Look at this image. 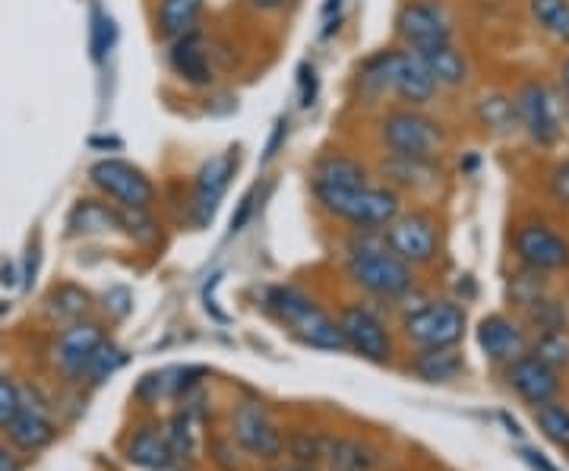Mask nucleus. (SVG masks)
<instances>
[{
    "instance_id": "1",
    "label": "nucleus",
    "mask_w": 569,
    "mask_h": 471,
    "mask_svg": "<svg viewBox=\"0 0 569 471\" xmlns=\"http://www.w3.org/2000/svg\"><path fill=\"white\" fill-rule=\"evenodd\" d=\"M355 82L361 89V99H367V102L392 99L406 108H430L440 96V89H437L433 77L427 73L418 51L402 48V44L380 48L370 58H365L358 73H355Z\"/></svg>"
},
{
    "instance_id": "2",
    "label": "nucleus",
    "mask_w": 569,
    "mask_h": 471,
    "mask_svg": "<svg viewBox=\"0 0 569 471\" xmlns=\"http://www.w3.org/2000/svg\"><path fill=\"white\" fill-rule=\"evenodd\" d=\"M346 272L351 285H358L370 298L399 301L415 288V272L406 260L389 250L383 231H355L348 241Z\"/></svg>"
},
{
    "instance_id": "3",
    "label": "nucleus",
    "mask_w": 569,
    "mask_h": 471,
    "mask_svg": "<svg viewBox=\"0 0 569 471\" xmlns=\"http://www.w3.org/2000/svg\"><path fill=\"white\" fill-rule=\"evenodd\" d=\"M310 193L326 216L346 222L351 231H383L406 206L399 190L373 181L361 187H310Z\"/></svg>"
},
{
    "instance_id": "4",
    "label": "nucleus",
    "mask_w": 569,
    "mask_h": 471,
    "mask_svg": "<svg viewBox=\"0 0 569 471\" xmlns=\"http://www.w3.org/2000/svg\"><path fill=\"white\" fill-rule=\"evenodd\" d=\"M377 143L389 156L440 159L449 143L447 123L427 114V108L389 104L377 118Z\"/></svg>"
},
{
    "instance_id": "5",
    "label": "nucleus",
    "mask_w": 569,
    "mask_h": 471,
    "mask_svg": "<svg viewBox=\"0 0 569 471\" xmlns=\"http://www.w3.org/2000/svg\"><path fill=\"white\" fill-rule=\"evenodd\" d=\"M266 308L272 310L284 327L291 329L310 349L346 351V339L339 323L326 313L313 298L291 285H276L266 291Z\"/></svg>"
},
{
    "instance_id": "6",
    "label": "nucleus",
    "mask_w": 569,
    "mask_h": 471,
    "mask_svg": "<svg viewBox=\"0 0 569 471\" xmlns=\"http://www.w3.org/2000/svg\"><path fill=\"white\" fill-rule=\"evenodd\" d=\"M89 184L102 193L104 200L121 206L127 212H152L156 206V184L140 164L127 159H99L89 164Z\"/></svg>"
},
{
    "instance_id": "7",
    "label": "nucleus",
    "mask_w": 569,
    "mask_h": 471,
    "mask_svg": "<svg viewBox=\"0 0 569 471\" xmlns=\"http://www.w3.org/2000/svg\"><path fill=\"white\" fill-rule=\"evenodd\" d=\"M392 32L402 48L421 51L443 41H456V17L447 0H402L392 17Z\"/></svg>"
},
{
    "instance_id": "8",
    "label": "nucleus",
    "mask_w": 569,
    "mask_h": 471,
    "mask_svg": "<svg viewBox=\"0 0 569 471\" xmlns=\"http://www.w3.org/2000/svg\"><path fill=\"white\" fill-rule=\"evenodd\" d=\"M389 250L406 260L408 267H430L440 257V222L427 209H402L387 228H383Z\"/></svg>"
},
{
    "instance_id": "9",
    "label": "nucleus",
    "mask_w": 569,
    "mask_h": 471,
    "mask_svg": "<svg viewBox=\"0 0 569 471\" xmlns=\"http://www.w3.org/2000/svg\"><path fill=\"white\" fill-rule=\"evenodd\" d=\"M516 102V118L519 130L529 137L531 143L541 149H553L563 140V118H560V102L553 96L548 82L529 80L522 82L512 96Z\"/></svg>"
},
{
    "instance_id": "10",
    "label": "nucleus",
    "mask_w": 569,
    "mask_h": 471,
    "mask_svg": "<svg viewBox=\"0 0 569 471\" xmlns=\"http://www.w3.org/2000/svg\"><path fill=\"white\" fill-rule=\"evenodd\" d=\"M466 310L456 301H425L402 320V332L418 349H456L466 335Z\"/></svg>"
},
{
    "instance_id": "11",
    "label": "nucleus",
    "mask_w": 569,
    "mask_h": 471,
    "mask_svg": "<svg viewBox=\"0 0 569 471\" xmlns=\"http://www.w3.org/2000/svg\"><path fill=\"white\" fill-rule=\"evenodd\" d=\"M512 250L519 263L538 272H557L569 267V241L548 222L531 219L512 231Z\"/></svg>"
},
{
    "instance_id": "12",
    "label": "nucleus",
    "mask_w": 569,
    "mask_h": 471,
    "mask_svg": "<svg viewBox=\"0 0 569 471\" xmlns=\"http://www.w3.org/2000/svg\"><path fill=\"white\" fill-rule=\"evenodd\" d=\"M339 329H342V339H346V349L358 351L367 361H377L383 364L392 358V339H389V329L383 327V320L367 308V304H346L339 310Z\"/></svg>"
},
{
    "instance_id": "13",
    "label": "nucleus",
    "mask_w": 569,
    "mask_h": 471,
    "mask_svg": "<svg viewBox=\"0 0 569 471\" xmlns=\"http://www.w3.org/2000/svg\"><path fill=\"white\" fill-rule=\"evenodd\" d=\"M231 437L238 440L241 450L257 455V459H279L284 450L282 431L272 424V418L257 402H241L234 409V414H231Z\"/></svg>"
},
{
    "instance_id": "14",
    "label": "nucleus",
    "mask_w": 569,
    "mask_h": 471,
    "mask_svg": "<svg viewBox=\"0 0 569 471\" xmlns=\"http://www.w3.org/2000/svg\"><path fill=\"white\" fill-rule=\"evenodd\" d=\"M238 162H241L238 149H224L197 171V178H193V222L197 226H206L216 216V209L222 203L228 184L238 171Z\"/></svg>"
},
{
    "instance_id": "15",
    "label": "nucleus",
    "mask_w": 569,
    "mask_h": 471,
    "mask_svg": "<svg viewBox=\"0 0 569 471\" xmlns=\"http://www.w3.org/2000/svg\"><path fill=\"white\" fill-rule=\"evenodd\" d=\"M164 63L171 70L174 80H181L190 89H209L216 86V61H212V48L206 44L203 32L183 36L178 41H168Z\"/></svg>"
},
{
    "instance_id": "16",
    "label": "nucleus",
    "mask_w": 569,
    "mask_h": 471,
    "mask_svg": "<svg viewBox=\"0 0 569 471\" xmlns=\"http://www.w3.org/2000/svg\"><path fill=\"white\" fill-rule=\"evenodd\" d=\"M104 342V329L92 320H80L61 329L58 342H54V364L67 380H82V373L89 368V358L99 351Z\"/></svg>"
},
{
    "instance_id": "17",
    "label": "nucleus",
    "mask_w": 569,
    "mask_h": 471,
    "mask_svg": "<svg viewBox=\"0 0 569 471\" xmlns=\"http://www.w3.org/2000/svg\"><path fill=\"white\" fill-rule=\"evenodd\" d=\"M377 174L383 178V184L399 193H421V190L437 187V181L443 178V168H440V159H408V156L383 152Z\"/></svg>"
},
{
    "instance_id": "18",
    "label": "nucleus",
    "mask_w": 569,
    "mask_h": 471,
    "mask_svg": "<svg viewBox=\"0 0 569 471\" xmlns=\"http://www.w3.org/2000/svg\"><path fill=\"white\" fill-rule=\"evenodd\" d=\"M127 234V209L114 206L111 200H96L86 197L80 203H73L67 216V234L70 238H92V234Z\"/></svg>"
},
{
    "instance_id": "19",
    "label": "nucleus",
    "mask_w": 569,
    "mask_h": 471,
    "mask_svg": "<svg viewBox=\"0 0 569 471\" xmlns=\"http://www.w3.org/2000/svg\"><path fill=\"white\" fill-rule=\"evenodd\" d=\"M370 178L373 168L346 149H326L310 164V187H361Z\"/></svg>"
},
{
    "instance_id": "20",
    "label": "nucleus",
    "mask_w": 569,
    "mask_h": 471,
    "mask_svg": "<svg viewBox=\"0 0 569 471\" xmlns=\"http://www.w3.org/2000/svg\"><path fill=\"white\" fill-rule=\"evenodd\" d=\"M509 387L519 392L529 405H545L553 402V395L560 392V377L557 370L548 368L545 361H538L535 354H522L516 361H509Z\"/></svg>"
},
{
    "instance_id": "21",
    "label": "nucleus",
    "mask_w": 569,
    "mask_h": 471,
    "mask_svg": "<svg viewBox=\"0 0 569 471\" xmlns=\"http://www.w3.org/2000/svg\"><path fill=\"white\" fill-rule=\"evenodd\" d=\"M418 58L425 61L427 73L433 77L440 92H459L471 82V61L456 41H443L433 48H421Z\"/></svg>"
},
{
    "instance_id": "22",
    "label": "nucleus",
    "mask_w": 569,
    "mask_h": 471,
    "mask_svg": "<svg viewBox=\"0 0 569 471\" xmlns=\"http://www.w3.org/2000/svg\"><path fill=\"white\" fill-rule=\"evenodd\" d=\"M206 7H209V0H156V7H152L156 36L168 44V41L200 32Z\"/></svg>"
},
{
    "instance_id": "23",
    "label": "nucleus",
    "mask_w": 569,
    "mask_h": 471,
    "mask_svg": "<svg viewBox=\"0 0 569 471\" xmlns=\"http://www.w3.org/2000/svg\"><path fill=\"white\" fill-rule=\"evenodd\" d=\"M478 345L488 354L490 361H500V364H509L516 358L526 354V332L516 327L509 317H500V313H490L478 323Z\"/></svg>"
},
{
    "instance_id": "24",
    "label": "nucleus",
    "mask_w": 569,
    "mask_h": 471,
    "mask_svg": "<svg viewBox=\"0 0 569 471\" xmlns=\"http://www.w3.org/2000/svg\"><path fill=\"white\" fill-rule=\"evenodd\" d=\"M7 437H10V443H13L17 450L32 455V452H41L44 447L54 443L58 424L44 414V409H39V405H26V399H22V411L17 414V421L7 428Z\"/></svg>"
},
{
    "instance_id": "25",
    "label": "nucleus",
    "mask_w": 569,
    "mask_h": 471,
    "mask_svg": "<svg viewBox=\"0 0 569 471\" xmlns=\"http://www.w3.org/2000/svg\"><path fill=\"white\" fill-rule=\"evenodd\" d=\"M127 462L149 471H168L174 465V452L168 443V433L159 428H140L127 443Z\"/></svg>"
},
{
    "instance_id": "26",
    "label": "nucleus",
    "mask_w": 569,
    "mask_h": 471,
    "mask_svg": "<svg viewBox=\"0 0 569 471\" xmlns=\"http://www.w3.org/2000/svg\"><path fill=\"white\" fill-rule=\"evenodd\" d=\"M92 294L86 291L82 285H73V282H61L58 288H51V294H48V301H44V310H48V317L51 320H58V323H80L86 320L89 313H92Z\"/></svg>"
},
{
    "instance_id": "27",
    "label": "nucleus",
    "mask_w": 569,
    "mask_h": 471,
    "mask_svg": "<svg viewBox=\"0 0 569 471\" xmlns=\"http://www.w3.org/2000/svg\"><path fill=\"white\" fill-rule=\"evenodd\" d=\"M411 370L427 383H449L466 370V361L456 349H421L411 361Z\"/></svg>"
},
{
    "instance_id": "28",
    "label": "nucleus",
    "mask_w": 569,
    "mask_h": 471,
    "mask_svg": "<svg viewBox=\"0 0 569 471\" xmlns=\"http://www.w3.org/2000/svg\"><path fill=\"white\" fill-rule=\"evenodd\" d=\"M168 443L174 452V462H193L200 452V418L193 409L178 411L168 424Z\"/></svg>"
},
{
    "instance_id": "29",
    "label": "nucleus",
    "mask_w": 569,
    "mask_h": 471,
    "mask_svg": "<svg viewBox=\"0 0 569 471\" xmlns=\"http://www.w3.org/2000/svg\"><path fill=\"white\" fill-rule=\"evenodd\" d=\"M529 20L557 44H569V0H529Z\"/></svg>"
},
{
    "instance_id": "30",
    "label": "nucleus",
    "mask_w": 569,
    "mask_h": 471,
    "mask_svg": "<svg viewBox=\"0 0 569 471\" xmlns=\"http://www.w3.org/2000/svg\"><path fill=\"white\" fill-rule=\"evenodd\" d=\"M475 114H478V123L485 130H490V133H512V130H519L516 102H512V96H503V92L485 96L478 102V108H475Z\"/></svg>"
},
{
    "instance_id": "31",
    "label": "nucleus",
    "mask_w": 569,
    "mask_h": 471,
    "mask_svg": "<svg viewBox=\"0 0 569 471\" xmlns=\"http://www.w3.org/2000/svg\"><path fill=\"white\" fill-rule=\"evenodd\" d=\"M326 462H329V471H373L377 455L358 440H332Z\"/></svg>"
},
{
    "instance_id": "32",
    "label": "nucleus",
    "mask_w": 569,
    "mask_h": 471,
    "mask_svg": "<svg viewBox=\"0 0 569 471\" xmlns=\"http://www.w3.org/2000/svg\"><path fill=\"white\" fill-rule=\"evenodd\" d=\"M123 364H127V351H123L121 345H114V342H108V339H104L102 345H99V351L89 358V368H86V373H82V380H86V383H92V387H99V383H104V380H111Z\"/></svg>"
},
{
    "instance_id": "33",
    "label": "nucleus",
    "mask_w": 569,
    "mask_h": 471,
    "mask_svg": "<svg viewBox=\"0 0 569 471\" xmlns=\"http://www.w3.org/2000/svg\"><path fill=\"white\" fill-rule=\"evenodd\" d=\"M329 447H332V440L323 437V433L313 431H295L284 440V450L291 452V459H295V462H307V465L326 459V455H329Z\"/></svg>"
},
{
    "instance_id": "34",
    "label": "nucleus",
    "mask_w": 569,
    "mask_h": 471,
    "mask_svg": "<svg viewBox=\"0 0 569 471\" xmlns=\"http://www.w3.org/2000/svg\"><path fill=\"white\" fill-rule=\"evenodd\" d=\"M535 421H538V428L545 431L548 440H553L557 447L569 450V409L557 405V402L535 405Z\"/></svg>"
},
{
    "instance_id": "35",
    "label": "nucleus",
    "mask_w": 569,
    "mask_h": 471,
    "mask_svg": "<svg viewBox=\"0 0 569 471\" xmlns=\"http://www.w3.org/2000/svg\"><path fill=\"white\" fill-rule=\"evenodd\" d=\"M531 354L538 358V361H545L548 368L560 370L569 364V335L563 329H553V332H541L538 335V342H535V349Z\"/></svg>"
},
{
    "instance_id": "36",
    "label": "nucleus",
    "mask_w": 569,
    "mask_h": 471,
    "mask_svg": "<svg viewBox=\"0 0 569 471\" xmlns=\"http://www.w3.org/2000/svg\"><path fill=\"white\" fill-rule=\"evenodd\" d=\"M509 298H512V304H519L522 310H529L531 304H538V301L545 298V272L526 269V272L512 275V282H509Z\"/></svg>"
},
{
    "instance_id": "37",
    "label": "nucleus",
    "mask_w": 569,
    "mask_h": 471,
    "mask_svg": "<svg viewBox=\"0 0 569 471\" xmlns=\"http://www.w3.org/2000/svg\"><path fill=\"white\" fill-rule=\"evenodd\" d=\"M529 320L541 329V332H553V329L567 327V310H563V304L550 301L548 294H545L538 304H531L529 308Z\"/></svg>"
},
{
    "instance_id": "38",
    "label": "nucleus",
    "mask_w": 569,
    "mask_h": 471,
    "mask_svg": "<svg viewBox=\"0 0 569 471\" xmlns=\"http://www.w3.org/2000/svg\"><path fill=\"white\" fill-rule=\"evenodd\" d=\"M22 411V390L10 380L0 377V433H7V428L17 421V414Z\"/></svg>"
},
{
    "instance_id": "39",
    "label": "nucleus",
    "mask_w": 569,
    "mask_h": 471,
    "mask_svg": "<svg viewBox=\"0 0 569 471\" xmlns=\"http://www.w3.org/2000/svg\"><path fill=\"white\" fill-rule=\"evenodd\" d=\"M548 190L550 197H553V203L569 209V159H560V162L550 168Z\"/></svg>"
},
{
    "instance_id": "40",
    "label": "nucleus",
    "mask_w": 569,
    "mask_h": 471,
    "mask_svg": "<svg viewBox=\"0 0 569 471\" xmlns=\"http://www.w3.org/2000/svg\"><path fill=\"white\" fill-rule=\"evenodd\" d=\"M298 0H244V7L253 17H282Z\"/></svg>"
},
{
    "instance_id": "41",
    "label": "nucleus",
    "mask_w": 569,
    "mask_h": 471,
    "mask_svg": "<svg viewBox=\"0 0 569 471\" xmlns=\"http://www.w3.org/2000/svg\"><path fill=\"white\" fill-rule=\"evenodd\" d=\"M111 308V313L121 320L127 317V310H130V291L127 288H111L108 294H104V310Z\"/></svg>"
},
{
    "instance_id": "42",
    "label": "nucleus",
    "mask_w": 569,
    "mask_h": 471,
    "mask_svg": "<svg viewBox=\"0 0 569 471\" xmlns=\"http://www.w3.org/2000/svg\"><path fill=\"white\" fill-rule=\"evenodd\" d=\"M342 0H329L323 10V36L329 39L332 32H339V22H342Z\"/></svg>"
},
{
    "instance_id": "43",
    "label": "nucleus",
    "mask_w": 569,
    "mask_h": 471,
    "mask_svg": "<svg viewBox=\"0 0 569 471\" xmlns=\"http://www.w3.org/2000/svg\"><path fill=\"white\" fill-rule=\"evenodd\" d=\"M317 89H320L317 70H313V67H305V70H301V104H313Z\"/></svg>"
},
{
    "instance_id": "44",
    "label": "nucleus",
    "mask_w": 569,
    "mask_h": 471,
    "mask_svg": "<svg viewBox=\"0 0 569 471\" xmlns=\"http://www.w3.org/2000/svg\"><path fill=\"white\" fill-rule=\"evenodd\" d=\"M253 200H257V190H250L244 200H241V206H238V212L231 216V231H234V234L247 226V219H250V212H253Z\"/></svg>"
},
{
    "instance_id": "45",
    "label": "nucleus",
    "mask_w": 569,
    "mask_h": 471,
    "mask_svg": "<svg viewBox=\"0 0 569 471\" xmlns=\"http://www.w3.org/2000/svg\"><path fill=\"white\" fill-rule=\"evenodd\" d=\"M0 471H22L20 459L7 450V447H0Z\"/></svg>"
},
{
    "instance_id": "46",
    "label": "nucleus",
    "mask_w": 569,
    "mask_h": 471,
    "mask_svg": "<svg viewBox=\"0 0 569 471\" xmlns=\"http://www.w3.org/2000/svg\"><path fill=\"white\" fill-rule=\"evenodd\" d=\"M557 86L569 96V54H563L560 63H557Z\"/></svg>"
},
{
    "instance_id": "47",
    "label": "nucleus",
    "mask_w": 569,
    "mask_h": 471,
    "mask_svg": "<svg viewBox=\"0 0 569 471\" xmlns=\"http://www.w3.org/2000/svg\"><path fill=\"white\" fill-rule=\"evenodd\" d=\"M276 471H317L313 465H307V462H291V465H282V469Z\"/></svg>"
}]
</instances>
